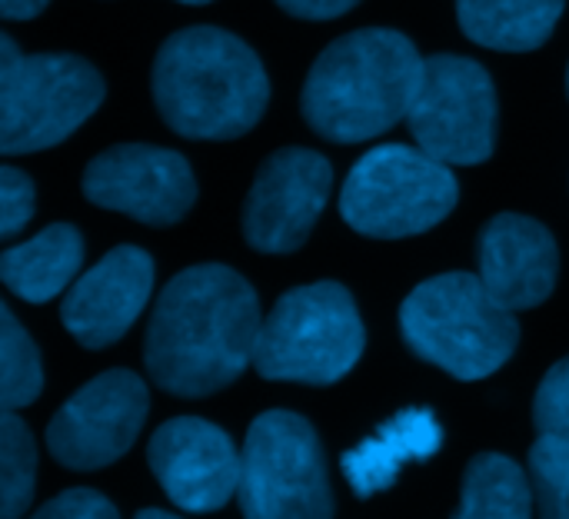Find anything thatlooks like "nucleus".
Instances as JSON below:
<instances>
[{"label":"nucleus","mask_w":569,"mask_h":519,"mask_svg":"<svg viewBox=\"0 0 569 519\" xmlns=\"http://www.w3.org/2000/svg\"><path fill=\"white\" fill-rule=\"evenodd\" d=\"M260 303L253 287L223 263L177 273L150 317L143 363L150 380L173 397L227 390L257 357Z\"/></svg>","instance_id":"1"},{"label":"nucleus","mask_w":569,"mask_h":519,"mask_svg":"<svg viewBox=\"0 0 569 519\" xmlns=\"http://www.w3.org/2000/svg\"><path fill=\"white\" fill-rule=\"evenodd\" d=\"M423 57L410 37L387 27L333 40L307 73L303 117L333 143L370 140L400 123L420 90Z\"/></svg>","instance_id":"2"},{"label":"nucleus","mask_w":569,"mask_h":519,"mask_svg":"<svg viewBox=\"0 0 569 519\" xmlns=\"http://www.w3.org/2000/svg\"><path fill=\"white\" fill-rule=\"evenodd\" d=\"M153 100L177 133L233 140L260 123L270 80L240 37L220 27H187L153 60Z\"/></svg>","instance_id":"3"},{"label":"nucleus","mask_w":569,"mask_h":519,"mask_svg":"<svg viewBox=\"0 0 569 519\" xmlns=\"http://www.w3.org/2000/svg\"><path fill=\"white\" fill-rule=\"evenodd\" d=\"M407 347L457 380L497 373L520 343L513 310L497 303L473 273H440L423 280L400 307Z\"/></svg>","instance_id":"4"},{"label":"nucleus","mask_w":569,"mask_h":519,"mask_svg":"<svg viewBox=\"0 0 569 519\" xmlns=\"http://www.w3.org/2000/svg\"><path fill=\"white\" fill-rule=\"evenodd\" d=\"M363 353V320L347 287L323 280L277 300L257 340L253 367L263 380L330 387Z\"/></svg>","instance_id":"5"},{"label":"nucleus","mask_w":569,"mask_h":519,"mask_svg":"<svg viewBox=\"0 0 569 519\" xmlns=\"http://www.w3.org/2000/svg\"><path fill=\"white\" fill-rule=\"evenodd\" d=\"M103 100L100 73L73 53H20L0 37V150L33 153L67 140Z\"/></svg>","instance_id":"6"},{"label":"nucleus","mask_w":569,"mask_h":519,"mask_svg":"<svg viewBox=\"0 0 569 519\" xmlns=\"http://www.w3.org/2000/svg\"><path fill=\"white\" fill-rule=\"evenodd\" d=\"M460 200L450 163L403 143L363 153L343 187V220L377 240L417 237L450 217Z\"/></svg>","instance_id":"7"},{"label":"nucleus","mask_w":569,"mask_h":519,"mask_svg":"<svg viewBox=\"0 0 569 519\" xmlns=\"http://www.w3.org/2000/svg\"><path fill=\"white\" fill-rule=\"evenodd\" d=\"M240 510L250 519L333 517V490L313 427L287 410L260 413L240 453Z\"/></svg>","instance_id":"8"},{"label":"nucleus","mask_w":569,"mask_h":519,"mask_svg":"<svg viewBox=\"0 0 569 519\" xmlns=\"http://www.w3.org/2000/svg\"><path fill=\"white\" fill-rule=\"evenodd\" d=\"M407 123L420 150L450 167L490 160L497 147V90L490 73L470 57H427Z\"/></svg>","instance_id":"9"},{"label":"nucleus","mask_w":569,"mask_h":519,"mask_svg":"<svg viewBox=\"0 0 569 519\" xmlns=\"http://www.w3.org/2000/svg\"><path fill=\"white\" fill-rule=\"evenodd\" d=\"M150 410L147 387L130 370H107L77 390L47 427V450L67 470H100L120 460Z\"/></svg>","instance_id":"10"},{"label":"nucleus","mask_w":569,"mask_h":519,"mask_svg":"<svg viewBox=\"0 0 569 519\" xmlns=\"http://www.w3.org/2000/svg\"><path fill=\"white\" fill-rule=\"evenodd\" d=\"M83 193L103 210H120L150 227H170L197 200L190 163L163 147L123 143L87 163Z\"/></svg>","instance_id":"11"},{"label":"nucleus","mask_w":569,"mask_h":519,"mask_svg":"<svg viewBox=\"0 0 569 519\" xmlns=\"http://www.w3.org/2000/svg\"><path fill=\"white\" fill-rule=\"evenodd\" d=\"M333 167L307 147L277 150L257 173L247 207L243 237L260 253H293L307 243L327 207Z\"/></svg>","instance_id":"12"},{"label":"nucleus","mask_w":569,"mask_h":519,"mask_svg":"<svg viewBox=\"0 0 569 519\" xmlns=\"http://www.w3.org/2000/svg\"><path fill=\"white\" fill-rule=\"evenodd\" d=\"M163 493L187 513H213L240 490V453L233 440L197 417L167 420L147 447Z\"/></svg>","instance_id":"13"},{"label":"nucleus","mask_w":569,"mask_h":519,"mask_svg":"<svg viewBox=\"0 0 569 519\" xmlns=\"http://www.w3.org/2000/svg\"><path fill=\"white\" fill-rule=\"evenodd\" d=\"M153 290V260L140 247H117L67 293L60 320L90 350L117 343L143 313Z\"/></svg>","instance_id":"14"},{"label":"nucleus","mask_w":569,"mask_h":519,"mask_svg":"<svg viewBox=\"0 0 569 519\" xmlns=\"http://www.w3.org/2000/svg\"><path fill=\"white\" fill-rule=\"evenodd\" d=\"M480 280L507 310L540 307L560 273V250L553 233L523 217L500 213L480 233Z\"/></svg>","instance_id":"15"},{"label":"nucleus","mask_w":569,"mask_h":519,"mask_svg":"<svg viewBox=\"0 0 569 519\" xmlns=\"http://www.w3.org/2000/svg\"><path fill=\"white\" fill-rule=\"evenodd\" d=\"M443 430L430 410H403L387 420L377 437L363 440L343 457V473L357 497H373L397 483V473L410 460H427L440 450Z\"/></svg>","instance_id":"16"},{"label":"nucleus","mask_w":569,"mask_h":519,"mask_svg":"<svg viewBox=\"0 0 569 519\" xmlns=\"http://www.w3.org/2000/svg\"><path fill=\"white\" fill-rule=\"evenodd\" d=\"M80 263H83L80 233L70 223H53L37 237H30L27 243L3 250L0 277L13 297L27 303H47L73 283Z\"/></svg>","instance_id":"17"},{"label":"nucleus","mask_w":569,"mask_h":519,"mask_svg":"<svg viewBox=\"0 0 569 519\" xmlns=\"http://www.w3.org/2000/svg\"><path fill=\"white\" fill-rule=\"evenodd\" d=\"M567 0H457V17L473 43L490 50H537L550 40Z\"/></svg>","instance_id":"18"},{"label":"nucleus","mask_w":569,"mask_h":519,"mask_svg":"<svg viewBox=\"0 0 569 519\" xmlns=\"http://www.w3.org/2000/svg\"><path fill=\"white\" fill-rule=\"evenodd\" d=\"M533 510V490L527 473L500 453H480L470 460L460 493L463 519H527Z\"/></svg>","instance_id":"19"},{"label":"nucleus","mask_w":569,"mask_h":519,"mask_svg":"<svg viewBox=\"0 0 569 519\" xmlns=\"http://www.w3.org/2000/svg\"><path fill=\"white\" fill-rule=\"evenodd\" d=\"M33 473H37V450L27 423L3 410L0 417V517H20L33 497Z\"/></svg>","instance_id":"20"},{"label":"nucleus","mask_w":569,"mask_h":519,"mask_svg":"<svg viewBox=\"0 0 569 519\" xmlns=\"http://www.w3.org/2000/svg\"><path fill=\"white\" fill-rule=\"evenodd\" d=\"M0 363H3V387H0L3 410H20L33 403L43 390L40 353L27 337V330L17 323L10 307H0Z\"/></svg>","instance_id":"21"},{"label":"nucleus","mask_w":569,"mask_h":519,"mask_svg":"<svg viewBox=\"0 0 569 519\" xmlns=\"http://www.w3.org/2000/svg\"><path fill=\"white\" fill-rule=\"evenodd\" d=\"M533 497L543 517L569 519V443L560 437L540 433L530 450Z\"/></svg>","instance_id":"22"},{"label":"nucleus","mask_w":569,"mask_h":519,"mask_svg":"<svg viewBox=\"0 0 569 519\" xmlns=\"http://www.w3.org/2000/svg\"><path fill=\"white\" fill-rule=\"evenodd\" d=\"M533 423L540 433L560 437L569 443V357L543 377L533 403Z\"/></svg>","instance_id":"23"},{"label":"nucleus","mask_w":569,"mask_h":519,"mask_svg":"<svg viewBox=\"0 0 569 519\" xmlns=\"http://www.w3.org/2000/svg\"><path fill=\"white\" fill-rule=\"evenodd\" d=\"M33 217V183L17 167H0V237H13Z\"/></svg>","instance_id":"24"},{"label":"nucleus","mask_w":569,"mask_h":519,"mask_svg":"<svg viewBox=\"0 0 569 519\" xmlns=\"http://www.w3.org/2000/svg\"><path fill=\"white\" fill-rule=\"evenodd\" d=\"M37 517H57V519H113L117 507L97 493V490H63L60 497H53L50 503H43L37 510Z\"/></svg>","instance_id":"25"},{"label":"nucleus","mask_w":569,"mask_h":519,"mask_svg":"<svg viewBox=\"0 0 569 519\" xmlns=\"http://www.w3.org/2000/svg\"><path fill=\"white\" fill-rule=\"evenodd\" d=\"M287 13L303 20H333L347 10H353L360 0H277Z\"/></svg>","instance_id":"26"},{"label":"nucleus","mask_w":569,"mask_h":519,"mask_svg":"<svg viewBox=\"0 0 569 519\" xmlns=\"http://www.w3.org/2000/svg\"><path fill=\"white\" fill-rule=\"evenodd\" d=\"M50 0H0V13L7 20H30L37 17Z\"/></svg>","instance_id":"27"},{"label":"nucleus","mask_w":569,"mask_h":519,"mask_svg":"<svg viewBox=\"0 0 569 519\" xmlns=\"http://www.w3.org/2000/svg\"><path fill=\"white\" fill-rule=\"evenodd\" d=\"M140 517L143 519H170L173 513H170V510H140Z\"/></svg>","instance_id":"28"},{"label":"nucleus","mask_w":569,"mask_h":519,"mask_svg":"<svg viewBox=\"0 0 569 519\" xmlns=\"http://www.w3.org/2000/svg\"><path fill=\"white\" fill-rule=\"evenodd\" d=\"M180 3H210V0H180Z\"/></svg>","instance_id":"29"},{"label":"nucleus","mask_w":569,"mask_h":519,"mask_svg":"<svg viewBox=\"0 0 569 519\" xmlns=\"http://www.w3.org/2000/svg\"><path fill=\"white\" fill-rule=\"evenodd\" d=\"M567 93H569V70H567Z\"/></svg>","instance_id":"30"}]
</instances>
